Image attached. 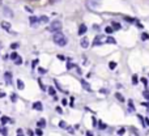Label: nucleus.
Wrapping results in <instances>:
<instances>
[{
	"label": "nucleus",
	"instance_id": "1",
	"mask_svg": "<svg viewBox=\"0 0 149 136\" xmlns=\"http://www.w3.org/2000/svg\"><path fill=\"white\" fill-rule=\"evenodd\" d=\"M53 39L59 47H64L65 45H67V42H68V41H67V37H65L62 31H56V33H54Z\"/></svg>",
	"mask_w": 149,
	"mask_h": 136
},
{
	"label": "nucleus",
	"instance_id": "2",
	"mask_svg": "<svg viewBox=\"0 0 149 136\" xmlns=\"http://www.w3.org/2000/svg\"><path fill=\"white\" fill-rule=\"evenodd\" d=\"M47 30H49V31H53V33L60 31V30H62V22L58 21V20H56V21H54V22H51V24L49 25Z\"/></svg>",
	"mask_w": 149,
	"mask_h": 136
},
{
	"label": "nucleus",
	"instance_id": "3",
	"mask_svg": "<svg viewBox=\"0 0 149 136\" xmlns=\"http://www.w3.org/2000/svg\"><path fill=\"white\" fill-rule=\"evenodd\" d=\"M99 4H101V0H86V7L92 11L97 9L99 7Z\"/></svg>",
	"mask_w": 149,
	"mask_h": 136
},
{
	"label": "nucleus",
	"instance_id": "4",
	"mask_svg": "<svg viewBox=\"0 0 149 136\" xmlns=\"http://www.w3.org/2000/svg\"><path fill=\"white\" fill-rule=\"evenodd\" d=\"M106 38L103 37V35H97L96 38H94L93 41V46H98V45H102V42L105 41Z\"/></svg>",
	"mask_w": 149,
	"mask_h": 136
},
{
	"label": "nucleus",
	"instance_id": "5",
	"mask_svg": "<svg viewBox=\"0 0 149 136\" xmlns=\"http://www.w3.org/2000/svg\"><path fill=\"white\" fill-rule=\"evenodd\" d=\"M86 30H88V28H86V25H85V24H81L80 26H78V30H77V34H78V35H84V34L86 33Z\"/></svg>",
	"mask_w": 149,
	"mask_h": 136
},
{
	"label": "nucleus",
	"instance_id": "6",
	"mask_svg": "<svg viewBox=\"0 0 149 136\" xmlns=\"http://www.w3.org/2000/svg\"><path fill=\"white\" fill-rule=\"evenodd\" d=\"M4 80H5V83L8 84V85H11V84H12V73L7 71L5 73H4Z\"/></svg>",
	"mask_w": 149,
	"mask_h": 136
},
{
	"label": "nucleus",
	"instance_id": "7",
	"mask_svg": "<svg viewBox=\"0 0 149 136\" xmlns=\"http://www.w3.org/2000/svg\"><path fill=\"white\" fill-rule=\"evenodd\" d=\"M33 109H34V110H38V111H42V110H43L42 102H39V101L34 102V103H33Z\"/></svg>",
	"mask_w": 149,
	"mask_h": 136
},
{
	"label": "nucleus",
	"instance_id": "8",
	"mask_svg": "<svg viewBox=\"0 0 149 136\" xmlns=\"http://www.w3.org/2000/svg\"><path fill=\"white\" fill-rule=\"evenodd\" d=\"M29 21H30L31 26H35V25L39 22V20H38V17H35V16H30V17H29Z\"/></svg>",
	"mask_w": 149,
	"mask_h": 136
},
{
	"label": "nucleus",
	"instance_id": "9",
	"mask_svg": "<svg viewBox=\"0 0 149 136\" xmlns=\"http://www.w3.org/2000/svg\"><path fill=\"white\" fill-rule=\"evenodd\" d=\"M80 45H81L82 49H88V47H89V39H88V38H82L81 42H80Z\"/></svg>",
	"mask_w": 149,
	"mask_h": 136
},
{
	"label": "nucleus",
	"instance_id": "10",
	"mask_svg": "<svg viewBox=\"0 0 149 136\" xmlns=\"http://www.w3.org/2000/svg\"><path fill=\"white\" fill-rule=\"evenodd\" d=\"M111 28L114 29V30H120V29H122V25L119 24V22H116V21H112V22H111Z\"/></svg>",
	"mask_w": 149,
	"mask_h": 136
},
{
	"label": "nucleus",
	"instance_id": "11",
	"mask_svg": "<svg viewBox=\"0 0 149 136\" xmlns=\"http://www.w3.org/2000/svg\"><path fill=\"white\" fill-rule=\"evenodd\" d=\"M1 28L7 31H11V24L9 22H7V21H3L1 22Z\"/></svg>",
	"mask_w": 149,
	"mask_h": 136
},
{
	"label": "nucleus",
	"instance_id": "12",
	"mask_svg": "<svg viewBox=\"0 0 149 136\" xmlns=\"http://www.w3.org/2000/svg\"><path fill=\"white\" fill-rule=\"evenodd\" d=\"M81 85H82V88H84L85 90H88V92H92V88L89 87V84H88L85 80H81Z\"/></svg>",
	"mask_w": 149,
	"mask_h": 136
},
{
	"label": "nucleus",
	"instance_id": "13",
	"mask_svg": "<svg viewBox=\"0 0 149 136\" xmlns=\"http://www.w3.org/2000/svg\"><path fill=\"white\" fill-rule=\"evenodd\" d=\"M37 127L42 130L43 127H46V121H45V119H39V121L37 122Z\"/></svg>",
	"mask_w": 149,
	"mask_h": 136
},
{
	"label": "nucleus",
	"instance_id": "14",
	"mask_svg": "<svg viewBox=\"0 0 149 136\" xmlns=\"http://www.w3.org/2000/svg\"><path fill=\"white\" fill-rule=\"evenodd\" d=\"M4 15L8 16V17H13V12L8 8V7H4Z\"/></svg>",
	"mask_w": 149,
	"mask_h": 136
},
{
	"label": "nucleus",
	"instance_id": "15",
	"mask_svg": "<svg viewBox=\"0 0 149 136\" xmlns=\"http://www.w3.org/2000/svg\"><path fill=\"white\" fill-rule=\"evenodd\" d=\"M128 110H130L131 113L135 111V106H134V101H132V99H128Z\"/></svg>",
	"mask_w": 149,
	"mask_h": 136
},
{
	"label": "nucleus",
	"instance_id": "16",
	"mask_svg": "<svg viewBox=\"0 0 149 136\" xmlns=\"http://www.w3.org/2000/svg\"><path fill=\"white\" fill-rule=\"evenodd\" d=\"M16 83H17V88H19L20 90H24V88H25L24 81H22V80H20V79H19V80L16 81Z\"/></svg>",
	"mask_w": 149,
	"mask_h": 136
},
{
	"label": "nucleus",
	"instance_id": "17",
	"mask_svg": "<svg viewBox=\"0 0 149 136\" xmlns=\"http://www.w3.org/2000/svg\"><path fill=\"white\" fill-rule=\"evenodd\" d=\"M38 20H39V22H42V24H47V22H49V17H47V16H41V17H38Z\"/></svg>",
	"mask_w": 149,
	"mask_h": 136
},
{
	"label": "nucleus",
	"instance_id": "18",
	"mask_svg": "<svg viewBox=\"0 0 149 136\" xmlns=\"http://www.w3.org/2000/svg\"><path fill=\"white\" fill-rule=\"evenodd\" d=\"M0 121H1V126H4V124H7L8 122H11V119L8 117H1L0 118Z\"/></svg>",
	"mask_w": 149,
	"mask_h": 136
},
{
	"label": "nucleus",
	"instance_id": "19",
	"mask_svg": "<svg viewBox=\"0 0 149 136\" xmlns=\"http://www.w3.org/2000/svg\"><path fill=\"white\" fill-rule=\"evenodd\" d=\"M105 42H106V43H111V45H115V43H116V41H115L112 37H107V38L105 39Z\"/></svg>",
	"mask_w": 149,
	"mask_h": 136
},
{
	"label": "nucleus",
	"instance_id": "20",
	"mask_svg": "<svg viewBox=\"0 0 149 136\" xmlns=\"http://www.w3.org/2000/svg\"><path fill=\"white\" fill-rule=\"evenodd\" d=\"M59 127L60 128H63V130H67V128H68V124L65 123L64 121H60L59 122Z\"/></svg>",
	"mask_w": 149,
	"mask_h": 136
},
{
	"label": "nucleus",
	"instance_id": "21",
	"mask_svg": "<svg viewBox=\"0 0 149 136\" xmlns=\"http://www.w3.org/2000/svg\"><path fill=\"white\" fill-rule=\"evenodd\" d=\"M115 97H116V99H118V101H120V102H124V101H126V99H124V97L122 96L120 93H115Z\"/></svg>",
	"mask_w": 149,
	"mask_h": 136
},
{
	"label": "nucleus",
	"instance_id": "22",
	"mask_svg": "<svg viewBox=\"0 0 149 136\" xmlns=\"http://www.w3.org/2000/svg\"><path fill=\"white\" fill-rule=\"evenodd\" d=\"M136 117H137V119H139V122L141 123V127H145V123H144V117H141L140 114H137Z\"/></svg>",
	"mask_w": 149,
	"mask_h": 136
},
{
	"label": "nucleus",
	"instance_id": "23",
	"mask_svg": "<svg viewBox=\"0 0 149 136\" xmlns=\"http://www.w3.org/2000/svg\"><path fill=\"white\" fill-rule=\"evenodd\" d=\"M17 99H19L17 94H16V93H12V94H11V101H12L13 103H15V102H17Z\"/></svg>",
	"mask_w": 149,
	"mask_h": 136
},
{
	"label": "nucleus",
	"instance_id": "24",
	"mask_svg": "<svg viewBox=\"0 0 149 136\" xmlns=\"http://www.w3.org/2000/svg\"><path fill=\"white\" fill-rule=\"evenodd\" d=\"M0 133H1L3 136H7V133H8V131H7V128L4 126L0 127Z\"/></svg>",
	"mask_w": 149,
	"mask_h": 136
},
{
	"label": "nucleus",
	"instance_id": "25",
	"mask_svg": "<svg viewBox=\"0 0 149 136\" xmlns=\"http://www.w3.org/2000/svg\"><path fill=\"white\" fill-rule=\"evenodd\" d=\"M19 54H17V53H16V51H13V53L12 54H11V56H9V58L11 59H12V60H13V62H15V60H16V59H17V58H19Z\"/></svg>",
	"mask_w": 149,
	"mask_h": 136
},
{
	"label": "nucleus",
	"instance_id": "26",
	"mask_svg": "<svg viewBox=\"0 0 149 136\" xmlns=\"http://www.w3.org/2000/svg\"><path fill=\"white\" fill-rule=\"evenodd\" d=\"M106 127H107V126H106L103 122L99 121V123H98V128H99V130H106Z\"/></svg>",
	"mask_w": 149,
	"mask_h": 136
},
{
	"label": "nucleus",
	"instance_id": "27",
	"mask_svg": "<svg viewBox=\"0 0 149 136\" xmlns=\"http://www.w3.org/2000/svg\"><path fill=\"white\" fill-rule=\"evenodd\" d=\"M105 31H106V33H107V34H112V33H114V29H112L111 26H106Z\"/></svg>",
	"mask_w": 149,
	"mask_h": 136
},
{
	"label": "nucleus",
	"instance_id": "28",
	"mask_svg": "<svg viewBox=\"0 0 149 136\" xmlns=\"http://www.w3.org/2000/svg\"><path fill=\"white\" fill-rule=\"evenodd\" d=\"M15 64H16V65H21V64H22V58H21V56H19V58L16 59V60H15Z\"/></svg>",
	"mask_w": 149,
	"mask_h": 136
},
{
	"label": "nucleus",
	"instance_id": "29",
	"mask_svg": "<svg viewBox=\"0 0 149 136\" xmlns=\"http://www.w3.org/2000/svg\"><path fill=\"white\" fill-rule=\"evenodd\" d=\"M141 39H143V41H148L149 39V34L148 33H141Z\"/></svg>",
	"mask_w": 149,
	"mask_h": 136
},
{
	"label": "nucleus",
	"instance_id": "30",
	"mask_svg": "<svg viewBox=\"0 0 149 136\" xmlns=\"http://www.w3.org/2000/svg\"><path fill=\"white\" fill-rule=\"evenodd\" d=\"M19 47H20V43H17V42H15V43L11 45V49H12V50H17Z\"/></svg>",
	"mask_w": 149,
	"mask_h": 136
},
{
	"label": "nucleus",
	"instance_id": "31",
	"mask_svg": "<svg viewBox=\"0 0 149 136\" xmlns=\"http://www.w3.org/2000/svg\"><path fill=\"white\" fill-rule=\"evenodd\" d=\"M38 84H39V88L42 90H46V87H45L43 85V83H42V80H41V79H38Z\"/></svg>",
	"mask_w": 149,
	"mask_h": 136
},
{
	"label": "nucleus",
	"instance_id": "32",
	"mask_svg": "<svg viewBox=\"0 0 149 136\" xmlns=\"http://www.w3.org/2000/svg\"><path fill=\"white\" fill-rule=\"evenodd\" d=\"M143 97L149 101V90H144V92H143Z\"/></svg>",
	"mask_w": 149,
	"mask_h": 136
},
{
	"label": "nucleus",
	"instance_id": "33",
	"mask_svg": "<svg viewBox=\"0 0 149 136\" xmlns=\"http://www.w3.org/2000/svg\"><path fill=\"white\" fill-rule=\"evenodd\" d=\"M124 132H126V128H124V127H120V128L118 130V135H119V136H122Z\"/></svg>",
	"mask_w": 149,
	"mask_h": 136
},
{
	"label": "nucleus",
	"instance_id": "34",
	"mask_svg": "<svg viewBox=\"0 0 149 136\" xmlns=\"http://www.w3.org/2000/svg\"><path fill=\"white\" fill-rule=\"evenodd\" d=\"M115 67H116V63H115V62H110L109 63V68H110V69H114Z\"/></svg>",
	"mask_w": 149,
	"mask_h": 136
},
{
	"label": "nucleus",
	"instance_id": "35",
	"mask_svg": "<svg viewBox=\"0 0 149 136\" xmlns=\"http://www.w3.org/2000/svg\"><path fill=\"white\" fill-rule=\"evenodd\" d=\"M73 67H76V64H73V63H67V69H72Z\"/></svg>",
	"mask_w": 149,
	"mask_h": 136
},
{
	"label": "nucleus",
	"instance_id": "36",
	"mask_svg": "<svg viewBox=\"0 0 149 136\" xmlns=\"http://www.w3.org/2000/svg\"><path fill=\"white\" fill-rule=\"evenodd\" d=\"M49 93L51 94V96H55V89H54L53 87H50L49 88Z\"/></svg>",
	"mask_w": 149,
	"mask_h": 136
},
{
	"label": "nucleus",
	"instance_id": "37",
	"mask_svg": "<svg viewBox=\"0 0 149 136\" xmlns=\"http://www.w3.org/2000/svg\"><path fill=\"white\" fill-rule=\"evenodd\" d=\"M124 20H126V21H128L130 24H131V22H135V21H136V20L132 19V17H124Z\"/></svg>",
	"mask_w": 149,
	"mask_h": 136
},
{
	"label": "nucleus",
	"instance_id": "38",
	"mask_svg": "<svg viewBox=\"0 0 149 136\" xmlns=\"http://www.w3.org/2000/svg\"><path fill=\"white\" fill-rule=\"evenodd\" d=\"M137 81H139V80H137V76H136V75H134V76H132V83H134V85H136Z\"/></svg>",
	"mask_w": 149,
	"mask_h": 136
},
{
	"label": "nucleus",
	"instance_id": "39",
	"mask_svg": "<svg viewBox=\"0 0 149 136\" xmlns=\"http://www.w3.org/2000/svg\"><path fill=\"white\" fill-rule=\"evenodd\" d=\"M42 133H43V132H42L41 128H37V130H35V135H37V136H42Z\"/></svg>",
	"mask_w": 149,
	"mask_h": 136
},
{
	"label": "nucleus",
	"instance_id": "40",
	"mask_svg": "<svg viewBox=\"0 0 149 136\" xmlns=\"http://www.w3.org/2000/svg\"><path fill=\"white\" fill-rule=\"evenodd\" d=\"M38 63H39V60H38V59H35V60H33V63H31V67H33V68H35V65H37Z\"/></svg>",
	"mask_w": 149,
	"mask_h": 136
},
{
	"label": "nucleus",
	"instance_id": "41",
	"mask_svg": "<svg viewBox=\"0 0 149 136\" xmlns=\"http://www.w3.org/2000/svg\"><path fill=\"white\" fill-rule=\"evenodd\" d=\"M55 110H56V111H58V113H59V114H62V113H63L62 107H59V106H56V109H55Z\"/></svg>",
	"mask_w": 149,
	"mask_h": 136
},
{
	"label": "nucleus",
	"instance_id": "42",
	"mask_svg": "<svg viewBox=\"0 0 149 136\" xmlns=\"http://www.w3.org/2000/svg\"><path fill=\"white\" fill-rule=\"evenodd\" d=\"M144 123H145V127H149V118L144 119Z\"/></svg>",
	"mask_w": 149,
	"mask_h": 136
},
{
	"label": "nucleus",
	"instance_id": "43",
	"mask_svg": "<svg viewBox=\"0 0 149 136\" xmlns=\"http://www.w3.org/2000/svg\"><path fill=\"white\" fill-rule=\"evenodd\" d=\"M38 71H39V73H46V69H43V68H38Z\"/></svg>",
	"mask_w": 149,
	"mask_h": 136
},
{
	"label": "nucleus",
	"instance_id": "44",
	"mask_svg": "<svg viewBox=\"0 0 149 136\" xmlns=\"http://www.w3.org/2000/svg\"><path fill=\"white\" fill-rule=\"evenodd\" d=\"M141 106H145V107L148 109L149 107V103H148V102H143V103H141Z\"/></svg>",
	"mask_w": 149,
	"mask_h": 136
},
{
	"label": "nucleus",
	"instance_id": "45",
	"mask_svg": "<svg viewBox=\"0 0 149 136\" xmlns=\"http://www.w3.org/2000/svg\"><path fill=\"white\" fill-rule=\"evenodd\" d=\"M4 97H5V93L0 90V98H4Z\"/></svg>",
	"mask_w": 149,
	"mask_h": 136
},
{
	"label": "nucleus",
	"instance_id": "46",
	"mask_svg": "<svg viewBox=\"0 0 149 136\" xmlns=\"http://www.w3.org/2000/svg\"><path fill=\"white\" fill-rule=\"evenodd\" d=\"M141 83H143L145 87H148V85H146V79H141Z\"/></svg>",
	"mask_w": 149,
	"mask_h": 136
},
{
	"label": "nucleus",
	"instance_id": "47",
	"mask_svg": "<svg viewBox=\"0 0 149 136\" xmlns=\"http://www.w3.org/2000/svg\"><path fill=\"white\" fill-rule=\"evenodd\" d=\"M86 136H93V132L92 131H86Z\"/></svg>",
	"mask_w": 149,
	"mask_h": 136
},
{
	"label": "nucleus",
	"instance_id": "48",
	"mask_svg": "<svg viewBox=\"0 0 149 136\" xmlns=\"http://www.w3.org/2000/svg\"><path fill=\"white\" fill-rule=\"evenodd\" d=\"M58 1H60V0H50V3L51 4H55V3H58Z\"/></svg>",
	"mask_w": 149,
	"mask_h": 136
},
{
	"label": "nucleus",
	"instance_id": "49",
	"mask_svg": "<svg viewBox=\"0 0 149 136\" xmlns=\"http://www.w3.org/2000/svg\"><path fill=\"white\" fill-rule=\"evenodd\" d=\"M25 11H28V12H30V13H31V12H33V11H31V9H30V8H29V7H25Z\"/></svg>",
	"mask_w": 149,
	"mask_h": 136
},
{
	"label": "nucleus",
	"instance_id": "50",
	"mask_svg": "<svg viewBox=\"0 0 149 136\" xmlns=\"http://www.w3.org/2000/svg\"><path fill=\"white\" fill-rule=\"evenodd\" d=\"M62 103H63V105H64V106H65V105H67V99H65V98H64V99H63V101H62Z\"/></svg>",
	"mask_w": 149,
	"mask_h": 136
},
{
	"label": "nucleus",
	"instance_id": "51",
	"mask_svg": "<svg viewBox=\"0 0 149 136\" xmlns=\"http://www.w3.org/2000/svg\"><path fill=\"white\" fill-rule=\"evenodd\" d=\"M58 58H59L60 60H64V56H63V55H58Z\"/></svg>",
	"mask_w": 149,
	"mask_h": 136
},
{
	"label": "nucleus",
	"instance_id": "52",
	"mask_svg": "<svg viewBox=\"0 0 149 136\" xmlns=\"http://www.w3.org/2000/svg\"><path fill=\"white\" fill-rule=\"evenodd\" d=\"M137 28H140V29H143V25H141V24H139V22H137Z\"/></svg>",
	"mask_w": 149,
	"mask_h": 136
},
{
	"label": "nucleus",
	"instance_id": "53",
	"mask_svg": "<svg viewBox=\"0 0 149 136\" xmlns=\"http://www.w3.org/2000/svg\"><path fill=\"white\" fill-rule=\"evenodd\" d=\"M28 133H29L30 136H33V131H31V130H28Z\"/></svg>",
	"mask_w": 149,
	"mask_h": 136
},
{
	"label": "nucleus",
	"instance_id": "54",
	"mask_svg": "<svg viewBox=\"0 0 149 136\" xmlns=\"http://www.w3.org/2000/svg\"><path fill=\"white\" fill-rule=\"evenodd\" d=\"M67 130H68L69 133H73V130H72V128H67Z\"/></svg>",
	"mask_w": 149,
	"mask_h": 136
},
{
	"label": "nucleus",
	"instance_id": "55",
	"mask_svg": "<svg viewBox=\"0 0 149 136\" xmlns=\"http://www.w3.org/2000/svg\"><path fill=\"white\" fill-rule=\"evenodd\" d=\"M148 114H149V107H148Z\"/></svg>",
	"mask_w": 149,
	"mask_h": 136
},
{
	"label": "nucleus",
	"instance_id": "56",
	"mask_svg": "<svg viewBox=\"0 0 149 136\" xmlns=\"http://www.w3.org/2000/svg\"><path fill=\"white\" fill-rule=\"evenodd\" d=\"M30 1H35V0H30Z\"/></svg>",
	"mask_w": 149,
	"mask_h": 136
},
{
	"label": "nucleus",
	"instance_id": "57",
	"mask_svg": "<svg viewBox=\"0 0 149 136\" xmlns=\"http://www.w3.org/2000/svg\"><path fill=\"white\" fill-rule=\"evenodd\" d=\"M17 136H22V135H17Z\"/></svg>",
	"mask_w": 149,
	"mask_h": 136
}]
</instances>
